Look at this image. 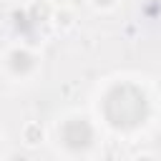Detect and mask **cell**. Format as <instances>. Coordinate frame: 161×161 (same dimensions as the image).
Wrapping results in <instances>:
<instances>
[{
    "label": "cell",
    "instance_id": "obj_1",
    "mask_svg": "<svg viewBox=\"0 0 161 161\" xmlns=\"http://www.w3.org/2000/svg\"><path fill=\"white\" fill-rule=\"evenodd\" d=\"M106 116H108V121L113 126H121V128H131V126L141 123L143 116H146L143 93H138L131 86L116 88L106 101Z\"/></svg>",
    "mask_w": 161,
    "mask_h": 161
},
{
    "label": "cell",
    "instance_id": "obj_2",
    "mask_svg": "<svg viewBox=\"0 0 161 161\" xmlns=\"http://www.w3.org/2000/svg\"><path fill=\"white\" fill-rule=\"evenodd\" d=\"M63 141H65V146H70V148H83V146H88V141H91V128H88V123H86V121H78V118L68 121V123L63 126Z\"/></svg>",
    "mask_w": 161,
    "mask_h": 161
},
{
    "label": "cell",
    "instance_id": "obj_3",
    "mask_svg": "<svg viewBox=\"0 0 161 161\" xmlns=\"http://www.w3.org/2000/svg\"><path fill=\"white\" fill-rule=\"evenodd\" d=\"M38 136H43V131H40L38 126H33V128H28V133H25V138H28V143H38V141H35Z\"/></svg>",
    "mask_w": 161,
    "mask_h": 161
}]
</instances>
